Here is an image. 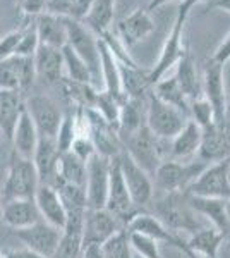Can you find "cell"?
<instances>
[{
    "label": "cell",
    "mask_w": 230,
    "mask_h": 258,
    "mask_svg": "<svg viewBox=\"0 0 230 258\" xmlns=\"http://www.w3.org/2000/svg\"><path fill=\"white\" fill-rule=\"evenodd\" d=\"M148 209H151V214L155 217L160 219L175 234L187 232L191 236L199 229L206 227L203 220L199 219V215L189 205V197H187L186 191L163 193L158 198H153Z\"/></svg>",
    "instance_id": "obj_1"
},
{
    "label": "cell",
    "mask_w": 230,
    "mask_h": 258,
    "mask_svg": "<svg viewBox=\"0 0 230 258\" xmlns=\"http://www.w3.org/2000/svg\"><path fill=\"white\" fill-rule=\"evenodd\" d=\"M206 162L199 159L192 162H181L174 159L163 160L153 174L155 191H160V195L187 191L199 174L206 169Z\"/></svg>",
    "instance_id": "obj_2"
},
{
    "label": "cell",
    "mask_w": 230,
    "mask_h": 258,
    "mask_svg": "<svg viewBox=\"0 0 230 258\" xmlns=\"http://www.w3.org/2000/svg\"><path fill=\"white\" fill-rule=\"evenodd\" d=\"M191 9H192V4H189L187 0H181V6H179L177 16H175V21L172 24V30H170L165 43H163L160 57H158L157 64L149 69V83H151V88L155 83H158L162 78H165L169 69L174 68L179 62V59H181L184 47H186V43H184V40H182V33H184V26H186V21L191 14Z\"/></svg>",
    "instance_id": "obj_3"
},
{
    "label": "cell",
    "mask_w": 230,
    "mask_h": 258,
    "mask_svg": "<svg viewBox=\"0 0 230 258\" xmlns=\"http://www.w3.org/2000/svg\"><path fill=\"white\" fill-rule=\"evenodd\" d=\"M122 141L124 152L136 162L137 165H141L149 176L153 177L155 170L158 169V165L162 164L165 159V150L163 145L169 143V141L158 140L148 129V126L141 127L139 131L127 135L124 138H120Z\"/></svg>",
    "instance_id": "obj_4"
},
{
    "label": "cell",
    "mask_w": 230,
    "mask_h": 258,
    "mask_svg": "<svg viewBox=\"0 0 230 258\" xmlns=\"http://www.w3.org/2000/svg\"><path fill=\"white\" fill-rule=\"evenodd\" d=\"M189 117L175 107L165 103L149 90L146 98V126L158 140L170 141L181 133Z\"/></svg>",
    "instance_id": "obj_5"
},
{
    "label": "cell",
    "mask_w": 230,
    "mask_h": 258,
    "mask_svg": "<svg viewBox=\"0 0 230 258\" xmlns=\"http://www.w3.org/2000/svg\"><path fill=\"white\" fill-rule=\"evenodd\" d=\"M38 186L40 179L33 160L23 159V157L12 153L9 170H7L6 181H4V186L0 189L2 203L18 198H35Z\"/></svg>",
    "instance_id": "obj_6"
},
{
    "label": "cell",
    "mask_w": 230,
    "mask_h": 258,
    "mask_svg": "<svg viewBox=\"0 0 230 258\" xmlns=\"http://www.w3.org/2000/svg\"><path fill=\"white\" fill-rule=\"evenodd\" d=\"M119 164H120L124 182H125V186H127L129 197H131L132 203H134L136 209H139L141 212H146V209H148L149 203H151L155 198L153 177L149 176L141 165H137L124 150L119 155Z\"/></svg>",
    "instance_id": "obj_7"
},
{
    "label": "cell",
    "mask_w": 230,
    "mask_h": 258,
    "mask_svg": "<svg viewBox=\"0 0 230 258\" xmlns=\"http://www.w3.org/2000/svg\"><path fill=\"white\" fill-rule=\"evenodd\" d=\"M186 193L230 202V159L208 164Z\"/></svg>",
    "instance_id": "obj_8"
},
{
    "label": "cell",
    "mask_w": 230,
    "mask_h": 258,
    "mask_svg": "<svg viewBox=\"0 0 230 258\" xmlns=\"http://www.w3.org/2000/svg\"><path fill=\"white\" fill-rule=\"evenodd\" d=\"M67 33V43L74 52L86 62L91 71L93 81L100 78V53H98V36L91 30H88L81 21L72 18H62Z\"/></svg>",
    "instance_id": "obj_9"
},
{
    "label": "cell",
    "mask_w": 230,
    "mask_h": 258,
    "mask_svg": "<svg viewBox=\"0 0 230 258\" xmlns=\"http://www.w3.org/2000/svg\"><path fill=\"white\" fill-rule=\"evenodd\" d=\"M105 209L114 214L124 227L127 229V224L131 222L136 214H139V209H136L129 197L127 186L124 182L122 170H120L119 157L110 159V179H108V195H107V205Z\"/></svg>",
    "instance_id": "obj_10"
},
{
    "label": "cell",
    "mask_w": 230,
    "mask_h": 258,
    "mask_svg": "<svg viewBox=\"0 0 230 258\" xmlns=\"http://www.w3.org/2000/svg\"><path fill=\"white\" fill-rule=\"evenodd\" d=\"M110 179V159L95 153L86 162V205L88 210L105 209Z\"/></svg>",
    "instance_id": "obj_11"
},
{
    "label": "cell",
    "mask_w": 230,
    "mask_h": 258,
    "mask_svg": "<svg viewBox=\"0 0 230 258\" xmlns=\"http://www.w3.org/2000/svg\"><path fill=\"white\" fill-rule=\"evenodd\" d=\"M24 107L38 129V135L55 140L62 115H64V112L58 109L55 100H52L48 95L36 93L24 98Z\"/></svg>",
    "instance_id": "obj_12"
},
{
    "label": "cell",
    "mask_w": 230,
    "mask_h": 258,
    "mask_svg": "<svg viewBox=\"0 0 230 258\" xmlns=\"http://www.w3.org/2000/svg\"><path fill=\"white\" fill-rule=\"evenodd\" d=\"M122 229H125L124 224L107 209L86 210L83 222V248L102 246Z\"/></svg>",
    "instance_id": "obj_13"
},
{
    "label": "cell",
    "mask_w": 230,
    "mask_h": 258,
    "mask_svg": "<svg viewBox=\"0 0 230 258\" xmlns=\"http://www.w3.org/2000/svg\"><path fill=\"white\" fill-rule=\"evenodd\" d=\"M14 234L24 244V248L31 249V251L45 258H52L58 246V241H60L62 229L52 226L41 219L29 227L14 229Z\"/></svg>",
    "instance_id": "obj_14"
},
{
    "label": "cell",
    "mask_w": 230,
    "mask_h": 258,
    "mask_svg": "<svg viewBox=\"0 0 230 258\" xmlns=\"http://www.w3.org/2000/svg\"><path fill=\"white\" fill-rule=\"evenodd\" d=\"M203 97L211 105L215 114V122L221 126L223 124V112L227 103V93H225V81H223V66L210 59L204 66V74L201 80Z\"/></svg>",
    "instance_id": "obj_15"
},
{
    "label": "cell",
    "mask_w": 230,
    "mask_h": 258,
    "mask_svg": "<svg viewBox=\"0 0 230 258\" xmlns=\"http://www.w3.org/2000/svg\"><path fill=\"white\" fill-rule=\"evenodd\" d=\"M187 197H189V205L192 207V210L199 217L206 219L211 227L220 231L227 241H230V205L227 200L192 197L189 193Z\"/></svg>",
    "instance_id": "obj_16"
},
{
    "label": "cell",
    "mask_w": 230,
    "mask_h": 258,
    "mask_svg": "<svg viewBox=\"0 0 230 258\" xmlns=\"http://www.w3.org/2000/svg\"><path fill=\"white\" fill-rule=\"evenodd\" d=\"M155 31V23L146 9H136L124 19L117 23L115 35L125 45V48L143 41L146 36H149Z\"/></svg>",
    "instance_id": "obj_17"
},
{
    "label": "cell",
    "mask_w": 230,
    "mask_h": 258,
    "mask_svg": "<svg viewBox=\"0 0 230 258\" xmlns=\"http://www.w3.org/2000/svg\"><path fill=\"white\" fill-rule=\"evenodd\" d=\"M58 157H60V152L57 148L55 140L40 136L38 147H36L35 155L31 159L35 164L36 174H38L40 184H55L58 177Z\"/></svg>",
    "instance_id": "obj_18"
},
{
    "label": "cell",
    "mask_w": 230,
    "mask_h": 258,
    "mask_svg": "<svg viewBox=\"0 0 230 258\" xmlns=\"http://www.w3.org/2000/svg\"><path fill=\"white\" fill-rule=\"evenodd\" d=\"M33 60H35L36 80H41L48 86L62 85V81H64V59H62L60 50L40 45Z\"/></svg>",
    "instance_id": "obj_19"
},
{
    "label": "cell",
    "mask_w": 230,
    "mask_h": 258,
    "mask_svg": "<svg viewBox=\"0 0 230 258\" xmlns=\"http://www.w3.org/2000/svg\"><path fill=\"white\" fill-rule=\"evenodd\" d=\"M127 231L129 232H137V234L148 236L158 243H167L170 246H177L182 241V236L175 234V232L170 231L165 224L162 222L160 219H157L151 212H139L132 217L131 222L127 224Z\"/></svg>",
    "instance_id": "obj_20"
},
{
    "label": "cell",
    "mask_w": 230,
    "mask_h": 258,
    "mask_svg": "<svg viewBox=\"0 0 230 258\" xmlns=\"http://www.w3.org/2000/svg\"><path fill=\"white\" fill-rule=\"evenodd\" d=\"M198 159L213 164L225 159H230V135L218 124L203 129L201 147L198 152Z\"/></svg>",
    "instance_id": "obj_21"
},
{
    "label": "cell",
    "mask_w": 230,
    "mask_h": 258,
    "mask_svg": "<svg viewBox=\"0 0 230 258\" xmlns=\"http://www.w3.org/2000/svg\"><path fill=\"white\" fill-rule=\"evenodd\" d=\"M2 220L12 229H24L41 220L35 198H18L2 203Z\"/></svg>",
    "instance_id": "obj_22"
},
{
    "label": "cell",
    "mask_w": 230,
    "mask_h": 258,
    "mask_svg": "<svg viewBox=\"0 0 230 258\" xmlns=\"http://www.w3.org/2000/svg\"><path fill=\"white\" fill-rule=\"evenodd\" d=\"M177 71H175V80H177L179 86H181L182 93L186 95V98L192 102V100H198L203 97V86L201 80L198 76V68H196V60L192 57V52L189 48V45L186 43L184 52L179 59Z\"/></svg>",
    "instance_id": "obj_23"
},
{
    "label": "cell",
    "mask_w": 230,
    "mask_h": 258,
    "mask_svg": "<svg viewBox=\"0 0 230 258\" xmlns=\"http://www.w3.org/2000/svg\"><path fill=\"white\" fill-rule=\"evenodd\" d=\"M35 203L38 207V212L45 222L52 224L58 229H64L67 214L62 205V200L58 197L57 189L48 184H40L35 193Z\"/></svg>",
    "instance_id": "obj_24"
},
{
    "label": "cell",
    "mask_w": 230,
    "mask_h": 258,
    "mask_svg": "<svg viewBox=\"0 0 230 258\" xmlns=\"http://www.w3.org/2000/svg\"><path fill=\"white\" fill-rule=\"evenodd\" d=\"M203 140V129L194 122V120H187L186 126L181 129L177 136L170 140L169 155L174 160H187L192 155H198L199 147H201Z\"/></svg>",
    "instance_id": "obj_25"
},
{
    "label": "cell",
    "mask_w": 230,
    "mask_h": 258,
    "mask_svg": "<svg viewBox=\"0 0 230 258\" xmlns=\"http://www.w3.org/2000/svg\"><path fill=\"white\" fill-rule=\"evenodd\" d=\"M38 129H36L33 119L29 117L26 107L21 112L18 124L14 127V135H12V145H14V153L23 159L31 160L33 155H35V150L38 147Z\"/></svg>",
    "instance_id": "obj_26"
},
{
    "label": "cell",
    "mask_w": 230,
    "mask_h": 258,
    "mask_svg": "<svg viewBox=\"0 0 230 258\" xmlns=\"http://www.w3.org/2000/svg\"><path fill=\"white\" fill-rule=\"evenodd\" d=\"M146 97H127L120 105V115L117 122V133L119 138H124L127 135L139 131L146 126Z\"/></svg>",
    "instance_id": "obj_27"
},
{
    "label": "cell",
    "mask_w": 230,
    "mask_h": 258,
    "mask_svg": "<svg viewBox=\"0 0 230 258\" xmlns=\"http://www.w3.org/2000/svg\"><path fill=\"white\" fill-rule=\"evenodd\" d=\"M85 215H70L65 220L58 246L52 258H81Z\"/></svg>",
    "instance_id": "obj_28"
},
{
    "label": "cell",
    "mask_w": 230,
    "mask_h": 258,
    "mask_svg": "<svg viewBox=\"0 0 230 258\" xmlns=\"http://www.w3.org/2000/svg\"><path fill=\"white\" fill-rule=\"evenodd\" d=\"M33 23H35L36 33H38L40 45H47V47L60 50L67 43V33H65L64 21H62L60 16L43 12V14L33 18Z\"/></svg>",
    "instance_id": "obj_29"
},
{
    "label": "cell",
    "mask_w": 230,
    "mask_h": 258,
    "mask_svg": "<svg viewBox=\"0 0 230 258\" xmlns=\"http://www.w3.org/2000/svg\"><path fill=\"white\" fill-rule=\"evenodd\" d=\"M24 109V97L19 91L0 90V135L12 140L14 127Z\"/></svg>",
    "instance_id": "obj_30"
},
{
    "label": "cell",
    "mask_w": 230,
    "mask_h": 258,
    "mask_svg": "<svg viewBox=\"0 0 230 258\" xmlns=\"http://www.w3.org/2000/svg\"><path fill=\"white\" fill-rule=\"evenodd\" d=\"M119 73H120V85L125 97H146L151 90L149 83V69L141 68L139 64H120L119 62Z\"/></svg>",
    "instance_id": "obj_31"
},
{
    "label": "cell",
    "mask_w": 230,
    "mask_h": 258,
    "mask_svg": "<svg viewBox=\"0 0 230 258\" xmlns=\"http://www.w3.org/2000/svg\"><path fill=\"white\" fill-rule=\"evenodd\" d=\"M98 53H100V76L105 83V91L114 95L117 98H127L122 91L120 85V73H119V62L107 47V43L102 38H98Z\"/></svg>",
    "instance_id": "obj_32"
},
{
    "label": "cell",
    "mask_w": 230,
    "mask_h": 258,
    "mask_svg": "<svg viewBox=\"0 0 230 258\" xmlns=\"http://www.w3.org/2000/svg\"><path fill=\"white\" fill-rule=\"evenodd\" d=\"M225 241L227 238L220 231H216L211 226H206L191 234L186 244L203 258H220V249Z\"/></svg>",
    "instance_id": "obj_33"
},
{
    "label": "cell",
    "mask_w": 230,
    "mask_h": 258,
    "mask_svg": "<svg viewBox=\"0 0 230 258\" xmlns=\"http://www.w3.org/2000/svg\"><path fill=\"white\" fill-rule=\"evenodd\" d=\"M115 16V0H95L90 12L81 21L83 24L95 33L96 36L105 35L110 31Z\"/></svg>",
    "instance_id": "obj_34"
},
{
    "label": "cell",
    "mask_w": 230,
    "mask_h": 258,
    "mask_svg": "<svg viewBox=\"0 0 230 258\" xmlns=\"http://www.w3.org/2000/svg\"><path fill=\"white\" fill-rule=\"evenodd\" d=\"M151 91L165 103L175 107V109L181 110L186 117H189V103L191 102L186 98V95L182 93V90H181V86H179L177 80H175V76L162 78L160 81L153 85Z\"/></svg>",
    "instance_id": "obj_35"
},
{
    "label": "cell",
    "mask_w": 230,
    "mask_h": 258,
    "mask_svg": "<svg viewBox=\"0 0 230 258\" xmlns=\"http://www.w3.org/2000/svg\"><path fill=\"white\" fill-rule=\"evenodd\" d=\"M58 179L67 184L85 188L86 184V162L79 160L74 153L65 152L58 157Z\"/></svg>",
    "instance_id": "obj_36"
},
{
    "label": "cell",
    "mask_w": 230,
    "mask_h": 258,
    "mask_svg": "<svg viewBox=\"0 0 230 258\" xmlns=\"http://www.w3.org/2000/svg\"><path fill=\"white\" fill-rule=\"evenodd\" d=\"M62 59H64V69L67 71V80L74 83H83V85H95L93 76H91V71L86 66V62L74 52L69 45H64L60 48Z\"/></svg>",
    "instance_id": "obj_37"
},
{
    "label": "cell",
    "mask_w": 230,
    "mask_h": 258,
    "mask_svg": "<svg viewBox=\"0 0 230 258\" xmlns=\"http://www.w3.org/2000/svg\"><path fill=\"white\" fill-rule=\"evenodd\" d=\"M78 136V129H76V110H65L64 115H62L60 126H58V131L55 135V143L57 148L60 153L69 152L70 147H72L74 140Z\"/></svg>",
    "instance_id": "obj_38"
},
{
    "label": "cell",
    "mask_w": 230,
    "mask_h": 258,
    "mask_svg": "<svg viewBox=\"0 0 230 258\" xmlns=\"http://www.w3.org/2000/svg\"><path fill=\"white\" fill-rule=\"evenodd\" d=\"M100 248H102V253L105 258H134L131 243H129L127 229L119 231Z\"/></svg>",
    "instance_id": "obj_39"
},
{
    "label": "cell",
    "mask_w": 230,
    "mask_h": 258,
    "mask_svg": "<svg viewBox=\"0 0 230 258\" xmlns=\"http://www.w3.org/2000/svg\"><path fill=\"white\" fill-rule=\"evenodd\" d=\"M129 232V231H127ZM129 243H131L132 253L139 258H162L160 243L148 236L137 234V232H129Z\"/></svg>",
    "instance_id": "obj_40"
},
{
    "label": "cell",
    "mask_w": 230,
    "mask_h": 258,
    "mask_svg": "<svg viewBox=\"0 0 230 258\" xmlns=\"http://www.w3.org/2000/svg\"><path fill=\"white\" fill-rule=\"evenodd\" d=\"M40 47V40H38V33H36L35 23L31 21L26 24V26L21 30V40L18 43V48H16L14 55L19 57H35L36 50Z\"/></svg>",
    "instance_id": "obj_41"
},
{
    "label": "cell",
    "mask_w": 230,
    "mask_h": 258,
    "mask_svg": "<svg viewBox=\"0 0 230 258\" xmlns=\"http://www.w3.org/2000/svg\"><path fill=\"white\" fill-rule=\"evenodd\" d=\"M189 119L194 120L201 129H206V127L213 126V124H216L211 105L208 103V100L204 97L198 98V100H192L189 103Z\"/></svg>",
    "instance_id": "obj_42"
},
{
    "label": "cell",
    "mask_w": 230,
    "mask_h": 258,
    "mask_svg": "<svg viewBox=\"0 0 230 258\" xmlns=\"http://www.w3.org/2000/svg\"><path fill=\"white\" fill-rule=\"evenodd\" d=\"M14 60H16V69H18V78H19V90L24 95L36 81L35 60H33V57H19V55H14Z\"/></svg>",
    "instance_id": "obj_43"
},
{
    "label": "cell",
    "mask_w": 230,
    "mask_h": 258,
    "mask_svg": "<svg viewBox=\"0 0 230 258\" xmlns=\"http://www.w3.org/2000/svg\"><path fill=\"white\" fill-rule=\"evenodd\" d=\"M0 90H9V91H19V78L18 69H16L14 55L9 59L0 62Z\"/></svg>",
    "instance_id": "obj_44"
},
{
    "label": "cell",
    "mask_w": 230,
    "mask_h": 258,
    "mask_svg": "<svg viewBox=\"0 0 230 258\" xmlns=\"http://www.w3.org/2000/svg\"><path fill=\"white\" fill-rule=\"evenodd\" d=\"M69 152L74 153L79 160L88 162L96 153V150H95V145L90 136H78V138L74 140V143Z\"/></svg>",
    "instance_id": "obj_45"
},
{
    "label": "cell",
    "mask_w": 230,
    "mask_h": 258,
    "mask_svg": "<svg viewBox=\"0 0 230 258\" xmlns=\"http://www.w3.org/2000/svg\"><path fill=\"white\" fill-rule=\"evenodd\" d=\"M19 40H21V30L11 31L9 35H6L4 38H0V62L14 55Z\"/></svg>",
    "instance_id": "obj_46"
},
{
    "label": "cell",
    "mask_w": 230,
    "mask_h": 258,
    "mask_svg": "<svg viewBox=\"0 0 230 258\" xmlns=\"http://www.w3.org/2000/svg\"><path fill=\"white\" fill-rule=\"evenodd\" d=\"M18 4L28 18H36L47 11V0H18Z\"/></svg>",
    "instance_id": "obj_47"
},
{
    "label": "cell",
    "mask_w": 230,
    "mask_h": 258,
    "mask_svg": "<svg viewBox=\"0 0 230 258\" xmlns=\"http://www.w3.org/2000/svg\"><path fill=\"white\" fill-rule=\"evenodd\" d=\"M93 2L95 0H72V2H70V9H69L67 18H72L76 21H83L85 19V16L90 12Z\"/></svg>",
    "instance_id": "obj_48"
},
{
    "label": "cell",
    "mask_w": 230,
    "mask_h": 258,
    "mask_svg": "<svg viewBox=\"0 0 230 258\" xmlns=\"http://www.w3.org/2000/svg\"><path fill=\"white\" fill-rule=\"evenodd\" d=\"M70 2L72 0H47V11L53 16H60V18H67Z\"/></svg>",
    "instance_id": "obj_49"
},
{
    "label": "cell",
    "mask_w": 230,
    "mask_h": 258,
    "mask_svg": "<svg viewBox=\"0 0 230 258\" xmlns=\"http://www.w3.org/2000/svg\"><path fill=\"white\" fill-rule=\"evenodd\" d=\"M215 62H218V64L225 66V62L230 60V33L223 38V41L218 45V48L215 50V53L210 57Z\"/></svg>",
    "instance_id": "obj_50"
},
{
    "label": "cell",
    "mask_w": 230,
    "mask_h": 258,
    "mask_svg": "<svg viewBox=\"0 0 230 258\" xmlns=\"http://www.w3.org/2000/svg\"><path fill=\"white\" fill-rule=\"evenodd\" d=\"M6 258H45V256H41L38 253L31 251V249H28V248H23V249H12V251H7Z\"/></svg>",
    "instance_id": "obj_51"
},
{
    "label": "cell",
    "mask_w": 230,
    "mask_h": 258,
    "mask_svg": "<svg viewBox=\"0 0 230 258\" xmlns=\"http://www.w3.org/2000/svg\"><path fill=\"white\" fill-rule=\"evenodd\" d=\"M204 7H206V9L225 11L230 14V0H206V2H204Z\"/></svg>",
    "instance_id": "obj_52"
},
{
    "label": "cell",
    "mask_w": 230,
    "mask_h": 258,
    "mask_svg": "<svg viewBox=\"0 0 230 258\" xmlns=\"http://www.w3.org/2000/svg\"><path fill=\"white\" fill-rule=\"evenodd\" d=\"M81 258H105V256H103L100 246H85L83 248Z\"/></svg>",
    "instance_id": "obj_53"
},
{
    "label": "cell",
    "mask_w": 230,
    "mask_h": 258,
    "mask_svg": "<svg viewBox=\"0 0 230 258\" xmlns=\"http://www.w3.org/2000/svg\"><path fill=\"white\" fill-rule=\"evenodd\" d=\"M175 248H177L179 251H181L182 255L186 256V258H203L201 255H198V253H196V251H192V249H191L189 246H187V244H186V239H182L181 243H179Z\"/></svg>",
    "instance_id": "obj_54"
},
{
    "label": "cell",
    "mask_w": 230,
    "mask_h": 258,
    "mask_svg": "<svg viewBox=\"0 0 230 258\" xmlns=\"http://www.w3.org/2000/svg\"><path fill=\"white\" fill-rule=\"evenodd\" d=\"M221 127L230 135V97L227 98V103H225V112H223V124Z\"/></svg>",
    "instance_id": "obj_55"
},
{
    "label": "cell",
    "mask_w": 230,
    "mask_h": 258,
    "mask_svg": "<svg viewBox=\"0 0 230 258\" xmlns=\"http://www.w3.org/2000/svg\"><path fill=\"white\" fill-rule=\"evenodd\" d=\"M167 2H172V0H149V4H148V7H146V11L151 12L155 9H158V7L165 6Z\"/></svg>",
    "instance_id": "obj_56"
},
{
    "label": "cell",
    "mask_w": 230,
    "mask_h": 258,
    "mask_svg": "<svg viewBox=\"0 0 230 258\" xmlns=\"http://www.w3.org/2000/svg\"><path fill=\"white\" fill-rule=\"evenodd\" d=\"M187 2H189V4H192V7H194L196 6V4H204V2H206V0H187Z\"/></svg>",
    "instance_id": "obj_57"
},
{
    "label": "cell",
    "mask_w": 230,
    "mask_h": 258,
    "mask_svg": "<svg viewBox=\"0 0 230 258\" xmlns=\"http://www.w3.org/2000/svg\"><path fill=\"white\" fill-rule=\"evenodd\" d=\"M0 220H2V197H0Z\"/></svg>",
    "instance_id": "obj_58"
},
{
    "label": "cell",
    "mask_w": 230,
    "mask_h": 258,
    "mask_svg": "<svg viewBox=\"0 0 230 258\" xmlns=\"http://www.w3.org/2000/svg\"><path fill=\"white\" fill-rule=\"evenodd\" d=\"M0 258H6V253H2V251H0Z\"/></svg>",
    "instance_id": "obj_59"
},
{
    "label": "cell",
    "mask_w": 230,
    "mask_h": 258,
    "mask_svg": "<svg viewBox=\"0 0 230 258\" xmlns=\"http://www.w3.org/2000/svg\"><path fill=\"white\" fill-rule=\"evenodd\" d=\"M134 258H139V256H136V255H134Z\"/></svg>",
    "instance_id": "obj_60"
}]
</instances>
